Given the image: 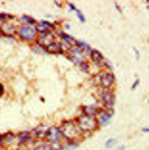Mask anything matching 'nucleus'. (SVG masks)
Instances as JSON below:
<instances>
[{
  "instance_id": "f257e3e1",
  "label": "nucleus",
  "mask_w": 149,
  "mask_h": 150,
  "mask_svg": "<svg viewBox=\"0 0 149 150\" xmlns=\"http://www.w3.org/2000/svg\"><path fill=\"white\" fill-rule=\"evenodd\" d=\"M64 137L67 140L74 141L80 136V128L71 121H67L63 123L60 129Z\"/></svg>"
},
{
  "instance_id": "f03ea898",
  "label": "nucleus",
  "mask_w": 149,
  "mask_h": 150,
  "mask_svg": "<svg viewBox=\"0 0 149 150\" xmlns=\"http://www.w3.org/2000/svg\"><path fill=\"white\" fill-rule=\"evenodd\" d=\"M77 125L82 131L91 132L97 126V122L93 116L83 115L77 119Z\"/></svg>"
},
{
  "instance_id": "7ed1b4c3",
  "label": "nucleus",
  "mask_w": 149,
  "mask_h": 150,
  "mask_svg": "<svg viewBox=\"0 0 149 150\" xmlns=\"http://www.w3.org/2000/svg\"><path fill=\"white\" fill-rule=\"evenodd\" d=\"M64 137V136L60 130L56 126H53L48 129L46 139L51 143H59V142Z\"/></svg>"
},
{
  "instance_id": "20e7f679",
  "label": "nucleus",
  "mask_w": 149,
  "mask_h": 150,
  "mask_svg": "<svg viewBox=\"0 0 149 150\" xmlns=\"http://www.w3.org/2000/svg\"><path fill=\"white\" fill-rule=\"evenodd\" d=\"M20 37L25 40H32L36 36V29L32 26H25L20 28L19 30Z\"/></svg>"
},
{
  "instance_id": "39448f33",
  "label": "nucleus",
  "mask_w": 149,
  "mask_h": 150,
  "mask_svg": "<svg viewBox=\"0 0 149 150\" xmlns=\"http://www.w3.org/2000/svg\"><path fill=\"white\" fill-rule=\"evenodd\" d=\"M69 57L71 60L77 64L84 63L86 57L84 54L79 49H74L69 52Z\"/></svg>"
},
{
  "instance_id": "423d86ee",
  "label": "nucleus",
  "mask_w": 149,
  "mask_h": 150,
  "mask_svg": "<svg viewBox=\"0 0 149 150\" xmlns=\"http://www.w3.org/2000/svg\"><path fill=\"white\" fill-rule=\"evenodd\" d=\"M99 81L103 87L108 88L114 82L115 78L114 75L110 73H102L99 76Z\"/></svg>"
},
{
  "instance_id": "0eeeda50",
  "label": "nucleus",
  "mask_w": 149,
  "mask_h": 150,
  "mask_svg": "<svg viewBox=\"0 0 149 150\" xmlns=\"http://www.w3.org/2000/svg\"><path fill=\"white\" fill-rule=\"evenodd\" d=\"M101 98L104 103L108 107L112 106L115 102V96L114 94L108 90L103 91L101 92Z\"/></svg>"
},
{
  "instance_id": "6e6552de",
  "label": "nucleus",
  "mask_w": 149,
  "mask_h": 150,
  "mask_svg": "<svg viewBox=\"0 0 149 150\" xmlns=\"http://www.w3.org/2000/svg\"><path fill=\"white\" fill-rule=\"evenodd\" d=\"M54 36L50 32L41 33V35L39 37L38 43L41 46L46 47L54 40Z\"/></svg>"
},
{
  "instance_id": "1a4fd4ad",
  "label": "nucleus",
  "mask_w": 149,
  "mask_h": 150,
  "mask_svg": "<svg viewBox=\"0 0 149 150\" xmlns=\"http://www.w3.org/2000/svg\"><path fill=\"white\" fill-rule=\"evenodd\" d=\"M33 133L29 132H23L18 135L19 144L21 146H25L26 143L32 140Z\"/></svg>"
},
{
  "instance_id": "9d476101",
  "label": "nucleus",
  "mask_w": 149,
  "mask_h": 150,
  "mask_svg": "<svg viewBox=\"0 0 149 150\" xmlns=\"http://www.w3.org/2000/svg\"><path fill=\"white\" fill-rule=\"evenodd\" d=\"M45 48L47 52L51 53H60L63 52L61 45L56 42H53Z\"/></svg>"
},
{
  "instance_id": "9b49d317",
  "label": "nucleus",
  "mask_w": 149,
  "mask_h": 150,
  "mask_svg": "<svg viewBox=\"0 0 149 150\" xmlns=\"http://www.w3.org/2000/svg\"><path fill=\"white\" fill-rule=\"evenodd\" d=\"M90 57L94 62L97 64H103V63H105L104 62V57L102 54L96 50H93L90 52Z\"/></svg>"
},
{
  "instance_id": "f8f14e48",
  "label": "nucleus",
  "mask_w": 149,
  "mask_h": 150,
  "mask_svg": "<svg viewBox=\"0 0 149 150\" xmlns=\"http://www.w3.org/2000/svg\"><path fill=\"white\" fill-rule=\"evenodd\" d=\"M2 30L4 33L8 35H13L16 33V29L14 26L7 22L2 25Z\"/></svg>"
},
{
  "instance_id": "ddd939ff",
  "label": "nucleus",
  "mask_w": 149,
  "mask_h": 150,
  "mask_svg": "<svg viewBox=\"0 0 149 150\" xmlns=\"http://www.w3.org/2000/svg\"><path fill=\"white\" fill-rule=\"evenodd\" d=\"M112 117V114L111 112H104L99 117L98 122L102 126L106 125L110 121Z\"/></svg>"
},
{
  "instance_id": "4468645a",
  "label": "nucleus",
  "mask_w": 149,
  "mask_h": 150,
  "mask_svg": "<svg viewBox=\"0 0 149 150\" xmlns=\"http://www.w3.org/2000/svg\"><path fill=\"white\" fill-rule=\"evenodd\" d=\"M51 26H52L48 23L46 24V23H41L37 25V29H38L41 33H47L50 32V28Z\"/></svg>"
},
{
  "instance_id": "2eb2a0df",
  "label": "nucleus",
  "mask_w": 149,
  "mask_h": 150,
  "mask_svg": "<svg viewBox=\"0 0 149 150\" xmlns=\"http://www.w3.org/2000/svg\"><path fill=\"white\" fill-rule=\"evenodd\" d=\"M115 143H116V140L115 139H110L108 141H107V142L105 143V147L108 149L111 148L112 147H113L115 145Z\"/></svg>"
},
{
  "instance_id": "dca6fc26",
  "label": "nucleus",
  "mask_w": 149,
  "mask_h": 150,
  "mask_svg": "<svg viewBox=\"0 0 149 150\" xmlns=\"http://www.w3.org/2000/svg\"><path fill=\"white\" fill-rule=\"evenodd\" d=\"M31 150H46V144H42L39 146L35 148L32 149Z\"/></svg>"
},
{
  "instance_id": "f3484780",
  "label": "nucleus",
  "mask_w": 149,
  "mask_h": 150,
  "mask_svg": "<svg viewBox=\"0 0 149 150\" xmlns=\"http://www.w3.org/2000/svg\"><path fill=\"white\" fill-rule=\"evenodd\" d=\"M4 140V137H3L2 136H1V135H0V145H1V144L3 143Z\"/></svg>"
},
{
  "instance_id": "a211bd4d",
  "label": "nucleus",
  "mask_w": 149,
  "mask_h": 150,
  "mask_svg": "<svg viewBox=\"0 0 149 150\" xmlns=\"http://www.w3.org/2000/svg\"><path fill=\"white\" fill-rule=\"evenodd\" d=\"M143 131L144 132H145V133H149V128H148V129H145L143 130Z\"/></svg>"
},
{
  "instance_id": "6ab92c4d",
  "label": "nucleus",
  "mask_w": 149,
  "mask_h": 150,
  "mask_svg": "<svg viewBox=\"0 0 149 150\" xmlns=\"http://www.w3.org/2000/svg\"><path fill=\"white\" fill-rule=\"evenodd\" d=\"M3 91V86L0 85V93H1Z\"/></svg>"
},
{
  "instance_id": "aec40b11",
  "label": "nucleus",
  "mask_w": 149,
  "mask_h": 150,
  "mask_svg": "<svg viewBox=\"0 0 149 150\" xmlns=\"http://www.w3.org/2000/svg\"><path fill=\"white\" fill-rule=\"evenodd\" d=\"M139 83V81H138V80H137V81H136V82L135 84H137V83ZM135 86H136V85H134L133 86V88H135Z\"/></svg>"
}]
</instances>
